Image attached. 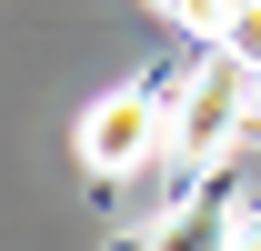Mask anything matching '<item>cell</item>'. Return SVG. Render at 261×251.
I'll return each mask as SVG.
<instances>
[{
    "label": "cell",
    "instance_id": "obj_6",
    "mask_svg": "<svg viewBox=\"0 0 261 251\" xmlns=\"http://www.w3.org/2000/svg\"><path fill=\"white\" fill-rule=\"evenodd\" d=\"M251 121H261V70H251Z\"/></svg>",
    "mask_w": 261,
    "mask_h": 251
},
{
    "label": "cell",
    "instance_id": "obj_5",
    "mask_svg": "<svg viewBox=\"0 0 261 251\" xmlns=\"http://www.w3.org/2000/svg\"><path fill=\"white\" fill-rule=\"evenodd\" d=\"M161 20H181V31H201V40H221V20H231V0H151Z\"/></svg>",
    "mask_w": 261,
    "mask_h": 251
},
{
    "label": "cell",
    "instance_id": "obj_3",
    "mask_svg": "<svg viewBox=\"0 0 261 251\" xmlns=\"http://www.w3.org/2000/svg\"><path fill=\"white\" fill-rule=\"evenodd\" d=\"M151 251H241V211H221V201H181V211L151 231Z\"/></svg>",
    "mask_w": 261,
    "mask_h": 251
},
{
    "label": "cell",
    "instance_id": "obj_4",
    "mask_svg": "<svg viewBox=\"0 0 261 251\" xmlns=\"http://www.w3.org/2000/svg\"><path fill=\"white\" fill-rule=\"evenodd\" d=\"M211 51H231V61L261 70V0H231V20H221V40H211Z\"/></svg>",
    "mask_w": 261,
    "mask_h": 251
},
{
    "label": "cell",
    "instance_id": "obj_1",
    "mask_svg": "<svg viewBox=\"0 0 261 251\" xmlns=\"http://www.w3.org/2000/svg\"><path fill=\"white\" fill-rule=\"evenodd\" d=\"M241 131H261V121H251V61L211 51V61L181 81V101H171V141H161V151H171V171H181V181H201Z\"/></svg>",
    "mask_w": 261,
    "mask_h": 251
},
{
    "label": "cell",
    "instance_id": "obj_2",
    "mask_svg": "<svg viewBox=\"0 0 261 251\" xmlns=\"http://www.w3.org/2000/svg\"><path fill=\"white\" fill-rule=\"evenodd\" d=\"M161 141H171V91H161V81H121V91H100L91 111H81V131H70V151H81L91 181L141 171Z\"/></svg>",
    "mask_w": 261,
    "mask_h": 251
}]
</instances>
